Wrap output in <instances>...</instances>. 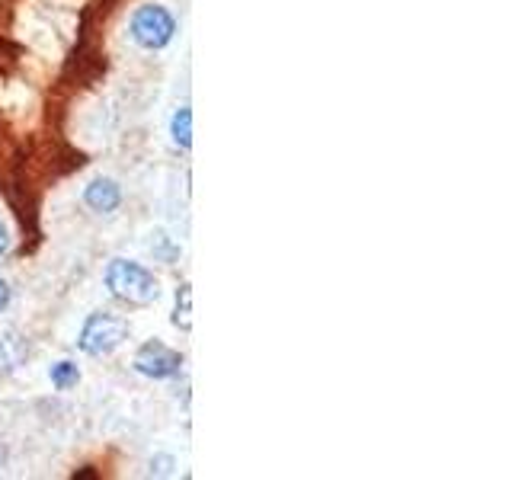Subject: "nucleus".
<instances>
[{
    "instance_id": "f257e3e1",
    "label": "nucleus",
    "mask_w": 512,
    "mask_h": 480,
    "mask_svg": "<svg viewBox=\"0 0 512 480\" xmlns=\"http://www.w3.org/2000/svg\"><path fill=\"white\" fill-rule=\"evenodd\" d=\"M103 279L109 295L122 304H132V308H148L160 298V282L154 279V272L135 260H122V256L109 260Z\"/></svg>"
},
{
    "instance_id": "f03ea898",
    "label": "nucleus",
    "mask_w": 512,
    "mask_h": 480,
    "mask_svg": "<svg viewBox=\"0 0 512 480\" xmlns=\"http://www.w3.org/2000/svg\"><path fill=\"white\" fill-rule=\"evenodd\" d=\"M128 333H132V327H128L125 317L109 314V311H96L84 320V327H80L77 349L84 352V356L103 359V356H112V352L128 340Z\"/></svg>"
},
{
    "instance_id": "7ed1b4c3",
    "label": "nucleus",
    "mask_w": 512,
    "mask_h": 480,
    "mask_svg": "<svg viewBox=\"0 0 512 480\" xmlns=\"http://www.w3.org/2000/svg\"><path fill=\"white\" fill-rule=\"evenodd\" d=\"M128 29H132V39L148 48V52H160V48H167L176 36V16L160 7V4H144L132 13V23H128Z\"/></svg>"
},
{
    "instance_id": "20e7f679",
    "label": "nucleus",
    "mask_w": 512,
    "mask_h": 480,
    "mask_svg": "<svg viewBox=\"0 0 512 480\" xmlns=\"http://www.w3.org/2000/svg\"><path fill=\"white\" fill-rule=\"evenodd\" d=\"M135 372L151 381H170L183 372V352L170 349L160 340H148L135 352Z\"/></svg>"
},
{
    "instance_id": "39448f33",
    "label": "nucleus",
    "mask_w": 512,
    "mask_h": 480,
    "mask_svg": "<svg viewBox=\"0 0 512 480\" xmlns=\"http://www.w3.org/2000/svg\"><path fill=\"white\" fill-rule=\"evenodd\" d=\"M84 205L96 215H112L122 205V186L109 176H96V180L84 189Z\"/></svg>"
},
{
    "instance_id": "423d86ee",
    "label": "nucleus",
    "mask_w": 512,
    "mask_h": 480,
    "mask_svg": "<svg viewBox=\"0 0 512 480\" xmlns=\"http://www.w3.org/2000/svg\"><path fill=\"white\" fill-rule=\"evenodd\" d=\"M26 359H29L26 336H20L16 330L0 333V375H13L16 368L26 365Z\"/></svg>"
},
{
    "instance_id": "0eeeda50",
    "label": "nucleus",
    "mask_w": 512,
    "mask_h": 480,
    "mask_svg": "<svg viewBox=\"0 0 512 480\" xmlns=\"http://www.w3.org/2000/svg\"><path fill=\"white\" fill-rule=\"evenodd\" d=\"M173 327H180L183 333L192 330V285L183 282L176 288V304H173Z\"/></svg>"
},
{
    "instance_id": "6e6552de",
    "label": "nucleus",
    "mask_w": 512,
    "mask_h": 480,
    "mask_svg": "<svg viewBox=\"0 0 512 480\" xmlns=\"http://www.w3.org/2000/svg\"><path fill=\"white\" fill-rule=\"evenodd\" d=\"M170 135H173V144H180L183 151L192 148V109L189 106H180V109L173 112Z\"/></svg>"
},
{
    "instance_id": "1a4fd4ad",
    "label": "nucleus",
    "mask_w": 512,
    "mask_h": 480,
    "mask_svg": "<svg viewBox=\"0 0 512 480\" xmlns=\"http://www.w3.org/2000/svg\"><path fill=\"white\" fill-rule=\"evenodd\" d=\"M48 378H52V384L58 391H71V388H77V381H80V368L74 365V362H58V365H52V372H48Z\"/></svg>"
},
{
    "instance_id": "9d476101",
    "label": "nucleus",
    "mask_w": 512,
    "mask_h": 480,
    "mask_svg": "<svg viewBox=\"0 0 512 480\" xmlns=\"http://www.w3.org/2000/svg\"><path fill=\"white\" fill-rule=\"evenodd\" d=\"M151 250H154L157 260H164V263H170V266L176 263V256H180V247H176L167 234H154V240H151Z\"/></svg>"
},
{
    "instance_id": "9b49d317",
    "label": "nucleus",
    "mask_w": 512,
    "mask_h": 480,
    "mask_svg": "<svg viewBox=\"0 0 512 480\" xmlns=\"http://www.w3.org/2000/svg\"><path fill=\"white\" fill-rule=\"evenodd\" d=\"M7 304H10V285L0 279V311H7Z\"/></svg>"
},
{
    "instance_id": "f8f14e48",
    "label": "nucleus",
    "mask_w": 512,
    "mask_h": 480,
    "mask_svg": "<svg viewBox=\"0 0 512 480\" xmlns=\"http://www.w3.org/2000/svg\"><path fill=\"white\" fill-rule=\"evenodd\" d=\"M154 464H160V468H151V474H170V468H173V458H157Z\"/></svg>"
},
{
    "instance_id": "ddd939ff",
    "label": "nucleus",
    "mask_w": 512,
    "mask_h": 480,
    "mask_svg": "<svg viewBox=\"0 0 512 480\" xmlns=\"http://www.w3.org/2000/svg\"><path fill=\"white\" fill-rule=\"evenodd\" d=\"M10 250V237H7V228L0 224V256H4Z\"/></svg>"
},
{
    "instance_id": "4468645a",
    "label": "nucleus",
    "mask_w": 512,
    "mask_h": 480,
    "mask_svg": "<svg viewBox=\"0 0 512 480\" xmlns=\"http://www.w3.org/2000/svg\"><path fill=\"white\" fill-rule=\"evenodd\" d=\"M4 464H7V448L0 445V471H4Z\"/></svg>"
}]
</instances>
